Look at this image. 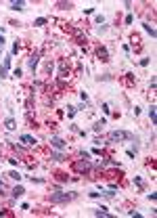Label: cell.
<instances>
[{
  "mask_svg": "<svg viewBox=\"0 0 157 218\" xmlns=\"http://www.w3.org/2000/svg\"><path fill=\"white\" fill-rule=\"evenodd\" d=\"M23 7H25V2H11V8H15V11H23Z\"/></svg>",
  "mask_w": 157,
  "mask_h": 218,
  "instance_id": "obj_12",
  "label": "cell"
},
{
  "mask_svg": "<svg viewBox=\"0 0 157 218\" xmlns=\"http://www.w3.org/2000/svg\"><path fill=\"white\" fill-rule=\"evenodd\" d=\"M8 69H11V55L4 57V63H2V67H0V78H7Z\"/></svg>",
  "mask_w": 157,
  "mask_h": 218,
  "instance_id": "obj_4",
  "label": "cell"
},
{
  "mask_svg": "<svg viewBox=\"0 0 157 218\" xmlns=\"http://www.w3.org/2000/svg\"><path fill=\"white\" fill-rule=\"evenodd\" d=\"M130 139H134V136H132V132H126V130H113V132L107 134V141H111V143L130 141Z\"/></svg>",
  "mask_w": 157,
  "mask_h": 218,
  "instance_id": "obj_1",
  "label": "cell"
},
{
  "mask_svg": "<svg viewBox=\"0 0 157 218\" xmlns=\"http://www.w3.org/2000/svg\"><path fill=\"white\" fill-rule=\"evenodd\" d=\"M8 176H11L13 180H21V174H19V172H11V174H8Z\"/></svg>",
  "mask_w": 157,
  "mask_h": 218,
  "instance_id": "obj_15",
  "label": "cell"
},
{
  "mask_svg": "<svg viewBox=\"0 0 157 218\" xmlns=\"http://www.w3.org/2000/svg\"><path fill=\"white\" fill-rule=\"evenodd\" d=\"M28 65H29V69L34 71L36 67H38V55H32L29 57V61H28Z\"/></svg>",
  "mask_w": 157,
  "mask_h": 218,
  "instance_id": "obj_7",
  "label": "cell"
},
{
  "mask_svg": "<svg viewBox=\"0 0 157 218\" xmlns=\"http://www.w3.org/2000/svg\"><path fill=\"white\" fill-rule=\"evenodd\" d=\"M50 145H53L55 149H65L67 147V143L63 141L61 136H50Z\"/></svg>",
  "mask_w": 157,
  "mask_h": 218,
  "instance_id": "obj_3",
  "label": "cell"
},
{
  "mask_svg": "<svg viewBox=\"0 0 157 218\" xmlns=\"http://www.w3.org/2000/svg\"><path fill=\"white\" fill-rule=\"evenodd\" d=\"M94 21H96V23H103V21H105V17H103V15H96Z\"/></svg>",
  "mask_w": 157,
  "mask_h": 218,
  "instance_id": "obj_18",
  "label": "cell"
},
{
  "mask_svg": "<svg viewBox=\"0 0 157 218\" xmlns=\"http://www.w3.org/2000/svg\"><path fill=\"white\" fill-rule=\"evenodd\" d=\"M2 189H4V183H2V180H0V191H2Z\"/></svg>",
  "mask_w": 157,
  "mask_h": 218,
  "instance_id": "obj_22",
  "label": "cell"
},
{
  "mask_svg": "<svg viewBox=\"0 0 157 218\" xmlns=\"http://www.w3.org/2000/svg\"><path fill=\"white\" fill-rule=\"evenodd\" d=\"M13 53H15V55L19 53V42H15V44H13Z\"/></svg>",
  "mask_w": 157,
  "mask_h": 218,
  "instance_id": "obj_20",
  "label": "cell"
},
{
  "mask_svg": "<svg viewBox=\"0 0 157 218\" xmlns=\"http://www.w3.org/2000/svg\"><path fill=\"white\" fill-rule=\"evenodd\" d=\"M96 55L101 57V61H107V59H109V55H107V48H99V50H96Z\"/></svg>",
  "mask_w": 157,
  "mask_h": 218,
  "instance_id": "obj_10",
  "label": "cell"
},
{
  "mask_svg": "<svg viewBox=\"0 0 157 218\" xmlns=\"http://www.w3.org/2000/svg\"><path fill=\"white\" fill-rule=\"evenodd\" d=\"M71 199H73V193H63V191H59V193H53V195H50V204H67Z\"/></svg>",
  "mask_w": 157,
  "mask_h": 218,
  "instance_id": "obj_2",
  "label": "cell"
},
{
  "mask_svg": "<svg viewBox=\"0 0 157 218\" xmlns=\"http://www.w3.org/2000/svg\"><path fill=\"white\" fill-rule=\"evenodd\" d=\"M19 141L25 143V145H36V139H34V136H29V134H21Z\"/></svg>",
  "mask_w": 157,
  "mask_h": 218,
  "instance_id": "obj_6",
  "label": "cell"
},
{
  "mask_svg": "<svg viewBox=\"0 0 157 218\" xmlns=\"http://www.w3.org/2000/svg\"><path fill=\"white\" fill-rule=\"evenodd\" d=\"M2 46H4V38L0 36V48H2Z\"/></svg>",
  "mask_w": 157,
  "mask_h": 218,
  "instance_id": "obj_21",
  "label": "cell"
},
{
  "mask_svg": "<svg viewBox=\"0 0 157 218\" xmlns=\"http://www.w3.org/2000/svg\"><path fill=\"white\" fill-rule=\"evenodd\" d=\"M147 65H149V59H147V57H144V59H140V67H147Z\"/></svg>",
  "mask_w": 157,
  "mask_h": 218,
  "instance_id": "obj_17",
  "label": "cell"
},
{
  "mask_svg": "<svg viewBox=\"0 0 157 218\" xmlns=\"http://www.w3.org/2000/svg\"><path fill=\"white\" fill-rule=\"evenodd\" d=\"M4 126H7V130H15V120L13 118H7V120H4Z\"/></svg>",
  "mask_w": 157,
  "mask_h": 218,
  "instance_id": "obj_11",
  "label": "cell"
},
{
  "mask_svg": "<svg viewBox=\"0 0 157 218\" xmlns=\"http://www.w3.org/2000/svg\"><path fill=\"white\" fill-rule=\"evenodd\" d=\"M75 170H78V172H88L90 170V162H78L75 164Z\"/></svg>",
  "mask_w": 157,
  "mask_h": 218,
  "instance_id": "obj_5",
  "label": "cell"
},
{
  "mask_svg": "<svg viewBox=\"0 0 157 218\" xmlns=\"http://www.w3.org/2000/svg\"><path fill=\"white\" fill-rule=\"evenodd\" d=\"M143 28H144V32H147V34H149V36H151V38H155V29L151 28L149 23H143Z\"/></svg>",
  "mask_w": 157,
  "mask_h": 218,
  "instance_id": "obj_13",
  "label": "cell"
},
{
  "mask_svg": "<svg viewBox=\"0 0 157 218\" xmlns=\"http://www.w3.org/2000/svg\"><path fill=\"white\" fill-rule=\"evenodd\" d=\"M53 160H57V162H61V160H63V155H61V153H53Z\"/></svg>",
  "mask_w": 157,
  "mask_h": 218,
  "instance_id": "obj_19",
  "label": "cell"
},
{
  "mask_svg": "<svg viewBox=\"0 0 157 218\" xmlns=\"http://www.w3.org/2000/svg\"><path fill=\"white\" fill-rule=\"evenodd\" d=\"M134 183H136L138 187H143V178H140V176H134Z\"/></svg>",
  "mask_w": 157,
  "mask_h": 218,
  "instance_id": "obj_16",
  "label": "cell"
},
{
  "mask_svg": "<svg viewBox=\"0 0 157 218\" xmlns=\"http://www.w3.org/2000/svg\"><path fill=\"white\" fill-rule=\"evenodd\" d=\"M34 25H36V28H42V25H46V17H38V19L34 21Z\"/></svg>",
  "mask_w": 157,
  "mask_h": 218,
  "instance_id": "obj_14",
  "label": "cell"
},
{
  "mask_svg": "<svg viewBox=\"0 0 157 218\" xmlns=\"http://www.w3.org/2000/svg\"><path fill=\"white\" fill-rule=\"evenodd\" d=\"M149 118H151V124H155L157 122V111H155V105L149 107Z\"/></svg>",
  "mask_w": 157,
  "mask_h": 218,
  "instance_id": "obj_8",
  "label": "cell"
},
{
  "mask_svg": "<svg viewBox=\"0 0 157 218\" xmlns=\"http://www.w3.org/2000/svg\"><path fill=\"white\" fill-rule=\"evenodd\" d=\"M23 193H25V189H23L21 185H17V187H15V189H13V197H15V199H17V197H21V195H23Z\"/></svg>",
  "mask_w": 157,
  "mask_h": 218,
  "instance_id": "obj_9",
  "label": "cell"
}]
</instances>
